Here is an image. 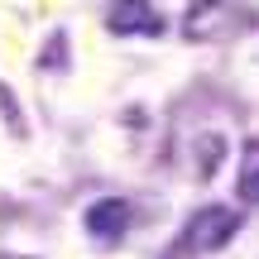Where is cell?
<instances>
[{"mask_svg": "<svg viewBox=\"0 0 259 259\" xmlns=\"http://www.w3.org/2000/svg\"><path fill=\"white\" fill-rule=\"evenodd\" d=\"M240 202H259V139H250L240 154V178H235Z\"/></svg>", "mask_w": 259, "mask_h": 259, "instance_id": "277c9868", "label": "cell"}, {"mask_svg": "<svg viewBox=\"0 0 259 259\" xmlns=\"http://www.w3.org/2000/svg\"><path fill=\"white\" fill-rule=\"evenodd\" d=\"M235 231H240V211L235 206H202L178 235V254H211L226 240H235Z\"/></svg>", "mask_w": 259, "mask_h": 259, "instance_id": "6da1fadb", "label": "cell"}, {"mask_svg": "<svg viewBox=\"0 0 259 259\" xmlns=\"http://www.w3.org/2000/svg\"><path fill=\"white\" fill-rule=\"evenodd\" d=\"M111 34H163V15H158L149 0H111V15H106Z\"/></svg>", "mask_w": 259, "mask_h": 259, "instance_id": "7a4b0ae2", "label": "cell"}, {"mask_svg": "<svg viewBox=\"0 0 259 259\" xmlns=\"http://www.w3.org/2000/svg\"><path fill=\"white\" fill-rule=\"evenodd\" d=\"M130 221H135V211H130V202L120 197H101V202H92V211H87V231H92V240H120L130 231Z\"/></svg>", "mask_w": 259, "mask_h": 259, "instance_id": "3957f363", "label": "cell"}]
</instances>
